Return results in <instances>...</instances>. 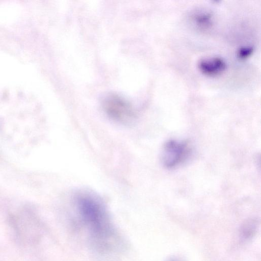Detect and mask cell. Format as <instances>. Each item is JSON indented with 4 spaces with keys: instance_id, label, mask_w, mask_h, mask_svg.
Returning <instances> with one entry per match:
<instances>
[{
    "instance_id": "6da1fadb",
    "label": "cell",
    "mask_w": 261,
    "mask_h": 261,
    "mask_svg": "<svg viewBox=\"0 0 261 261\" xmlns=\"http://www.w3.org/2000/svg\"><path fill=\"white\" fill-rule=\"evenodd\" d=\"M73 196L76 213L92 240L102 249H110L117 236L102 200L95 193L87 190L78 191Z\"/></svg>"
},
{
    "instance_id": "7a4b0ae2",
    "label": "cell",
    "mask_w": 261,
    "mask_h": 261,
    "mask_svg": "<svg viewBox=\"0 0 261 261\" xmlns=\"http://www.w3.org/2000/svg\"><path fill=\"white\" fill-rule=\"evenodd\" d=\"M102 106L108 116L113 121L123 124H132L136 115L132 105L116 94H110L102 100Z\"/></svg>"
},
{
    "instance_id": "3957f363",
    "label": "cell",
    "mask_w": 261,
    "mask_h": 261,
    "mask_svg": "<svg viewBox=\"0 0 261 261\" xmlns=\"http://www.w3.org/2000/svg\"><path fill=\"white\" fill-rule=\"evenodd\" d=\"M187 143L174 140L167 141L162 153V161L164 166L168 168L174 167L182 162L189 153Z\"/></svg>"
},
{
    "instance_id": "277c9868",
    "label": "cell",
    "mask_w": 261,
    "mask_h": 261,
    "mask_svg": "<svg viewBox=\"0 0 261 261\" xmlns=\"http://www.w3.org/2000/svg\"><path fill=\"white\" fill-rule=\"evenodd\" d=\"M200 72L208 76H217L226 70L225 61L220 57H213L201 59L198 63Z\"/></svg>"
},
{
    "instance_id": "5b68a950",
    "label": "cell",
    "mask_w": 261,
    "mask_h": 261,
    "mask_svg": "<svg viewBox=\"0 0 261 261\" xmlns=\"http://www.w3.org/2000/svg\"><path fill=\"white\" fill-rule=\"evenodd\" d=\"M257 223L254 220H250L246 222L242 228V234L243 238L248 239L251 237L255 233L257 227Z\"/></svg>"
},
{
    "instance_id": "8992f818",
    "label": "cell",
    "mask_w": 261,
    "mask_h": 261,
    "mask_svg": "<svg viewBox=\"0 0 261 261\" xmlns=\"http://www.w3.org/2000/svg\"><path fill=\"white\" fill-rule=\"evenodd\" d=\"M195 20L200 27L208 28L211 24V15L206 13L198 14L196 16Z\"/></svg>"
},
{
    "instance_id": "52a82bcc",
    "label": "cell",
    "mask_w": 261,
    "mask_h": 261,
    "mask_svg": "<svg viewBox=\"0 0 261 261\" xmlns=\"http://www.w3.org/2000/svg\"><path fill=\"white\" fill-rule=\"evenodd\" d=\"M253 48L251 46H246L241 48L238 51V56L240 59H246L252 53Z\"/></svg>"
},
{
    "instance_id": "ba28073f",
    "label": "cell",
    "mask_w": 261,
    "mask_h": 261,
    "mask_svg": "<svg viewBox=\"0 0 261 261\" xmlns=\"http://www.w3.org/2000/svg\"><path fill=\"white\" fill-rule=\"evenodd\" d=\"M173 261H175V260H173Z\"/></svg>"
}]
</instances>
